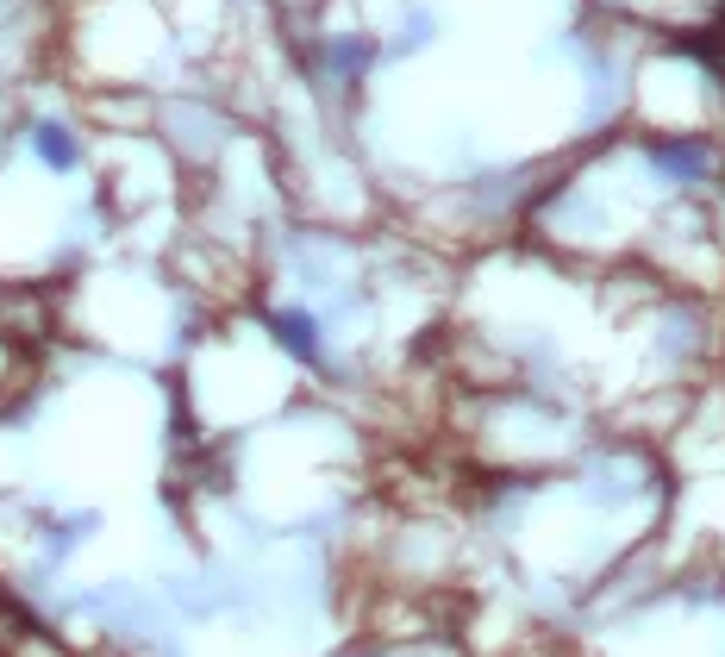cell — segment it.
<instances>
[{
	"label": "cell",
	"mask_w": 725,
	"mask_h": 657,
	"mask_svg": "<svg viewBox=\"0 0 725 657\" xmlns=\"http://www.w3.org/2000/svg\"><path fill=\"white\" fill-rule=\"evenodd\" d=\"M275 338L295 357H320V338H313V320H307V313H275Z\"/></svg>",
	"instance_id": "obj_1"
},
{
	"label": "cell",
	"mask_w": 725,
	"mask_h": 657,
	"mask_svg": "<svg viewBox=\"0 0 725 657\" xmlns=\"http://www.w3.org/2000/svg\"><path fill=\"white\" fill-rule=\"evenodd\" d=\"M38 151H45V163L70 170V163H75V138L63 126H38Z\"/></svg>",
	"instance_id": "obj_2"
}]
</instances>
